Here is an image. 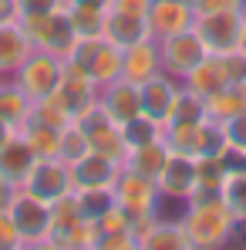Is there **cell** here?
I'll use <instances>...</instances> for the list:
<instances>
[{"label":"cell","instance_id":"6da1fadb","mask_svg":"<svg viewBox=\"0 0 246 250\" xmlns=\"http://www.w3.org/2000/svg\"><path fill=\"white\" fill-rule=\"evenodd\" d=\"M179 223L189 237V250H219L233 244L236 233L243 230L240 220L219 200V193H199L189 203H182Z\"/></svg>","mask_w":246,"mask_h":250},{"label":"cell","instance_id":"7a4b0ae2","mask_svg":"<svg viewBox=\"0 0 246 250\" xmlns=\"http://www.w3.org/2000/svg\"><path fill=\"white\" fill-rule=\"evenodd\" d=\"M20 189L31 193V196H38L47 207H54L57 200H64L75 189L71 166L64 159H57V156H38L31 163V169H27V176L20 179Z\"/></svg>","mask_w":246,"mask_h":250},{"label":"cell","instance_id":"3957f363","mask_svg":"<svg viewBox=\"0 0 246 250\" xmlns=\"http://www.w3.org/2000/svg\"><path fill=\"white\" fill-rule=\"evenodd\" d=\"M112 193H115V203H118L132 220L162 213V189H159V183H155L152 176H142V172H132V169L122 166L115 186H112Z\"/></svg>","mask_w":246,"mask_h":250},{"label":"cell","instance_id":"277c9868","mask_svg":"<svg viewBox=\"0 0 246 250\" xmlns=\"http://www.w3.org/2000/svg\"><path fill=\"white\" fill-rule=\"evenodd\" d=\"M243 17H246V7L212 10V14H199L192 21V27L203 38L209 54H236L240 34H243Z\"/></svg>","mask_w":246,"mask_h":250},{"label":"cell","instance_id":"5b68a950","mask_svg":"<svg viewBox=\"0 0 246 250\" xmlns=\"http://www.w3.org/2000/svg\"><path fill=\"white\" fill-rule=\"evenodd\" d=\"M240 75H246V61L240 54H206L203 61L182 78V84L196 98H209L212 91L226 88L229 82H236Z\"/></svg>","mask_w":246,"mask_h":250},{"label":"cell","instance_id":"8992f818","mask_svg":"<svg viewBox=\"0 0 246 250\" xmlns=\"http://www.w3.org/2000/svg\"><path fill=\"white\" fill-rule=\"evenodd\" d=\"M7 213H10V220H14L17 233H20L24 250L44 247L47 230H51V207L47 203H41L38 196H31L24 189H17L14 200H10V207H7Z\"/></svg>","mask_w":246,"mask_h":250},{"label":"cell","instance_id":"52a82bcc","mask_svg":"<svg viewBox=\"0 0 246 250\" xmlns=\"http://www.w3.org/2000/svg\"><path fill=\"white\" fill-rule=\"evenodd\" d=\"M7 78H14V82L20 84V91L31 98V102H41L47 98L61 78H64V61L61 58H54V54H44V51H34L14 75H7Z\"/></svg>","mask_w":246,"mask_h":250},{"label":"cell","instance_id":"ba28073f","mask_svg":"<svg viewBox=\"0 0 246 250\" xmlns=\"http://www.w3.org/2000/svg\"><path fill=\"white\" fill-rule=\"evenodd\" d=\"M24 27H27L31 41H34V51L54 54V58H61V61H64V58L75 51V44H78V34H75V27H71L68 14H64V3H61L57 10L38 17V21L24 24Z\"/></svg>","mask_w":246,"mask_h":250},{"label":"cell","instance_id":"9c48e42d","mask_svg":"<svg viewBox=\"0 0 246 250\" xmlns=\"http://www.w3.org/2000/svg\"><path fill=\"white\" fill-rule=\"evenodd\" d=\"M159 51H162V71L179 78V82L209 54L203 38L196 34V27H186V31L169 34V38H159Z\"/></svg>","mask_w":246,"mask_h":250},{"label":"cell","instance_id":"30bf717a","mask_svg":"<svg viewBox=\"0 0 246 250\" xmlns=\"http://www.w3.org/2000/svg\"><path fill=\"white\" fill-rule=\"evenodd\" d=\"M155 183L162 189V200L189 203L199 193V166H196V156H186V152H172L169 149V159L159 169Z\"/></svg>","mask_w":246,"mask_h":250},{"label":"cell","instance_id":"8fae6325","mask_svg":"<svg viewBox=\"0 0 246 250\" xmlns=\"http://www.w3.org/2000/svg\"><path fill=\"white\" fill-rule=\"evenodd\" d=\"M138 98H142V112L145 115H152L155 122L169 125L179 98H182V82L172 78V75H165V71H159L149 82L138 84Z\"/></svg>","mask_w":246,"mask_h":250},{"label":"cell","instance_id":"7c38bea8","mask_svg":"<svg viewBox=\"0 0 246 250\" xmlns=\"http://www.w3.org/2000/svg\"><path fill=\"white\" fill-rule=\"evenodd\" d=\"M84 128V135H88V146H91V152H101V156H108V159H125V139H122V125L112 122L105 112H101V105L98 108H91L88 115L78 119Z\"/></svg>","mask_w":246,"mask_h":250},{"label":"cell","instance_id":"4fadbf2b","mask_svg":"<svg viewBox=\"0 0 246 250\" xmlns=\"http://www.w3.org/2000/svg\"><path fill=\"white\" fill-rule=\"evenodd\" d=\"M34 54V41L17 17H0V75H14Z\"/></svg>","mask_w":246,"mask_h":250},{"label":"cell","instance_id":"5bb4252c","mask_svg":"<svg viewBox=\"0 0 246 250\" xmlns=\"http://www.w3.org/2000/svg\"><path fill=\"white\" fill-rule=\"evenodd\" d=\"M98 84H95V78L88 75V71H78V68H68L64 64V78H61V84H57V95L64 98V105L71 108V115H75V122L81 119V115H88L91 108H98Z\"/></svg>","mask_w":246,"mask_h":250},{"label":"cell","instance_id":"9a60e30c","mask_svg":"<svg viewBox=\"0 0 246 250\" xmlns=\"http://www.w3.org/2000/svg\"><path fill=\"white\" fill-rule=\"evenodd\" d=\"M145 17H149L152 38L159 41V38H169V34H175V31L192 27L196 10H192V3H189V0H152Z\"/></svg>","mask_w":246,"mask_h":250},{"label":"cell","instance_id":"2e32d148","mask_svg":"<svg viewBox=\"0 0 246 250\" xmlns=\"http://www.w3.org/2000/svg\"><path fill=\"white\" fill-rule=\"evenodd\" d=\"M162 71V51H159V41L149 38V41H138L132 47H122V78L132 84L149 82L152 75Z\"/></svg>","mask_w":246,"mask_h":250},{"label":"cell","instance_id":"e0dca14e","mask_svg":"<svg viewBox=\"0 0 246 250\" xmlns=\"http://www.w3.org/2000/svg\"><path fill=\"white\" fill-rule=\"evenodd\" d=\"M118 172H122V163L108 159L101 152H88V156H81L71 166L75 186H81V189H112L115 179H118Z\"/></svg>","mask_w":246,"mask_h":250},{"label":"cell","instance_id":"ac0fdd59","mask_svg":"<svg viewBox=\"0 0 246 250\" xmlns=\"http://www.w3.org/2000/svg\"><path fill=\"white\" fill-rule=\"evenodd\" d=\"M98 105H101V112L112 119V122H128V119H135L138 112H142V98H138V84L125 82V78H118V82L105 84L101 91H98Z\"/></svg>","mask_w":246,"mask_h":250},{"label":"cell","instance_id":"d6986e66","mask_svg":"<svg viewBox=\"0 0 246 250\" xmlns=\"http://www.w3.org/2000/svg\"><path fill=\"white\" fill-rule=\"evenodd\" d=\"M243 112H246V75H240L236 82H229L226 88L203 98V119L212 125H223L226 119L243 115Z\"/></svg>","mask_w":246,"mask_h":250},{"label":"cell","instance_id":"ffe728a7","mask_svg":"<svg viewBox=\"0 0 246 250\" xmlns=\"http://www.w3.org/2000/svg\"><path fill=\"white\" fill-rule=\"evenodd\" d=\"M152 38V27H149V17L142 14H128V10H115L108 7L105 14V41L118 44V47H132L138 41H149Z\"/></svg>","mask_w":246,"mask_h":250},{"label":"cell","instance_id":"44dd1931","mask_svg":"<svg viewBox=\"0 0 246 250\" xmlns=\"http://www.w3.org/2000/svg\"><path fill=\"white\" fill-rule=\"evenodd\" d=\"M138 250H189V237L179 223V216H155L142 233H138Z\"/></svg>","mask_w":246,"mask_h":250},{"label":"cell","instance_id":"7402d4cb","mask_svg":"<svg viewBox=\"0 0 246 250\" xmlns=\"http://www.w3.org/2000/svg\"><path fill=\"white\" fill-rule=\"evenodd\" d=\"M34 159H38V152L24 142V135H20V132H14V135H10V142L0 149V172H3V176H10V179L20 186V179L27 176V169H31Z\"/></svg>","mask_w":246,"mask_h":250},{"label":"cell","instance_id":"603a6c76","mask_svg":"<svg viewBox=\"0 0 246 250\" xmlns=\"http://www.w3.org/2000/svg\"><path fill=\"white\" fill-rule=\"evenodd\" d=\"M88 75L95 78L98 88L118 82V78H122V47L101 38L98 51H95V58H91V64H88Z\"/></svg>","mask_w":246,"mask_h":250},{"label":"cell","instance_id":"cb8c5ba5","mask_svg":"<svg viewBox=\"0 0 246 250\" xmlns=\"http://www.w3.org/2000/svg\"><path fill=\"white\" fill-rule=\"evenodd\" d=\"M165 159H169V146H165V139L159 142H149V146H138V149H128L122 159L125 169H132V172H142V176H159V169L165 166Z\"/></svg>","mask_w":246,"mask_h":250},{"label":"cell","instance_id":"d4e9b609","mask_svg":"<svg viewBox=\"0 0 246 250\" xmlns=\"http://www.w3.org/2000/svg\"><path fill=\"white\" fill-rule=\"evenodd\" d=\"M31 108H34V102L20 91V84L14 78H0V119H7L14 128H20L27 122Z\"/></svg>","mask_w":246,"mask_h":250},{"label":"cell","instance_id":"484cf974","mask_svg":"<svg viewBox=\"0 0 246 250\" xmlns=\"http://www.w3.org/2000/svg\"><path fill=\"white\" fill-rule=\"evenodd\" d=\"M219 200H223L226 209L240 220V227H246V163L229 166L223 186H219Z\"/></svg>","mask_w":246,"mask_h":250},{"label":"cell","instance_id":"4316f807","mask_svg":"<svg viewBox=\"0 0 246 250\" xmlns=\"http://www.w3.org/2000/svg\"><path fill=\"white\" fill-rule=\"evenodd\" d=\"M64 14H68L78 38H105V14L108 10L91 7V3H64Z\"/></svg>","mask_w":246,"mask_h":250},{"label":"cell","instance_id":"83f0119b","mask_svg":"<svg viewBox=\"0 0 246 250\" xmlns=\"http://www.w3.org/2000/svg\"><path fill=\"white\" fill-rule=\"evenodd\" d=\"M122 139H125V149H138V146H149V142L165 139V125L155 122V119L145 115V112H138L135 119L122 122Z\"/></svg>","mask_w":246,"mask_h":250},{"label":"cell","instance_id":"f1b7e54d","mask_svg":"<svg viewBox=\"0 0 246 250\" xmlns=\"http://www.w3.org/2000/svg\"><path fill=\"white\" fill-rule=\"evenodd\" d=\"M17 132L24 135V142H27L38 156H54V149H57V132H61V128L41 122V119L31 112V115H27V122L20 125Z\"/></svg>","mask_w":246,"mask_h":250},{"label":"cell","instance_id":"f546056e","mask_svg":"<svg viewBox=\"0 0 246 250\" xmlns=\"http://www.w3.org/2000/svg\"><path fill=\"white\" fill-rule=\"evenodd\" d=\"M91 152V146H88V135H84L81 122H68L61 132H57V149H54V156L57 159H64L68 166H75L81 156Z\"/></svg>","mask_w":246,"mask_h":250},{"label":"cell","instance_id":"4dcf8cb0","mask_svg":"<svg viewBox=\"0 0 246 250\" xmlns=\"http://www.w3.org/2000/svg\"><path fill=\"white\" fill-rule=\"evenodd\" d=\"M71 196H75L78 213L88 216V220H98V216H105L108 209L115 207V193L112 189H81V186H75Z\"/></svg>","mask_w":246,"mask_h":250},{"label":"cell","instance_id":"1f68e13d","mask_svg":"<svg viewBox=\"0 0 246 250\" xmlns=\"http://www.w3.org/2000/svg\"><path fill=\"white\" fill-rule=\"evenodd\" d=\"M219 128H223V142H226V149H229L236 159H243V163H246V112H243V115L226 119Z\"/></svg>","mask_w":246,"mask_h":250},{"label":"cell","instance_id":"d6a6232c","mask_svg":"<svg viewBox=\"0 0 246 250\" xmlns=\"http://www.w3.org/2000/svg\"><path fill=\"white\" fill-rule=\"evenodd\" d=\"M64 0H10V17H17L20 24H31V21H38L44 14H51V10H57Z\"/></svg>","mask_w":246,"mask_h":250},{"label":"cell","instance_id":"836d02e7","mask_svg":"<svg viewBox=\"0 0 246 250\" xmlns=\"http://www.w3.org/2000/svg\"><path fill=\"white\" fill-rule=\"evenodd\" d=\"M98 230H101V233H132V216L115 203L105 216H98ZM98 240H101V237H98Z\"/></svg>","mask_w":246,"mask_h":250},{"label":"cell","instance_id":"e575fe53","mask_svg":"<svg viewBox=\"0 0 246 250\" xmlns=\"http://www.w3.org/2000/svg\"><path fill=\"white\" fill-rule=\"evenodd\" d=\"M0 250H24L20 233H17V227H14L7 209H0Z\"/></svg>","mask_w":246,"mask_h":250},{"label":"cell","instance_id":"d590c367","mask_svg":"<svg viewBox=\"0 0 246 250\" xmlns=\"http://www.w3.org/2000/svg\"><path fill=\"white\" fill-rule=\"evenodd\" d=\"M98 250H138L135 233H101Z\"/></svg>","mask_w":246,"mask_h":250},{"label":"cell","instance_id":"8d00e7d4","mask_svg":"<svg viewBox=\"0 0 246 250\" xmlns=\"http://www.w3.org/2000/svg\"><path fill=\"white\" fill-rule=\"evenodd\" d=\"M196 17L199 14H212V10H233V7H246V0H189Z\"/></svg>","mask_w":246,"mask_h":250},{"label":"cell","instance_id":"74e56055","mask_svg":"<svg viewBox=\"0 0 246 250\" xmlns=\"http://www.w3.org/2000/svg\"><path fill=\"white\" fill-rule=\"evenodd\" d=\"M17 189H20V186H17L10 176H3V172H0V209L10 207V200H14V193H17Z\"/></svg>","mask_w":246,"mask_h":250},{"label":"cell","instance_id":"f35d334b","mask_svg":"<svg viewBox=\"0 0 246 250\" xmlns=\"http://www.w3.org/2000/svg\"><path fill=\"white\" fill-rule=\"evenodd\" d=\"M149 3H152V0H112V7H115V10H128V14H142V17L149 14Z\"/></svg>","mask_w":246,"mask_h":250},{"label":"cell","instance_id":"ab89813d","mask_svg":"<svg viewBox=\"0 0 246 250\" xmlns=\"http://www.w3.org/2000/svg\"><path fill=\"white\" fill-rule=\"evenodd\" d=\"M14 132H17V128H14V125L7 122V119H0V149H3V146H7V142H10V135H14Z\"/></svg>","mask_w":246,"mask_h":250},{"label":"cell","instance_id":"60d3db41","mask_svg":"<svg viewBox=\"0 0 246 250\" xmlns=\"http://www.w3.org/2000/svg\"><path fill=\"white\" fill-rule=\"evenodd\" d=\"M64 3H91V7H101V10L112 7V0H64Z\"/></svg>","mask_w":246,"mask_h":250},{"label":"cell","instance_id":"b9f144b4","mask_svg":"<svg viewBox=\"0 0 246 250\" xmlns=\"http://www.w3.org/2000/svg\"><path fill=\"white\" fill-rule=\"evenodd\" d=\"M236 54L246 61V17H243V34H240V47H236Z\"/></svg>","mask_w":246,"mask_h":250},{"label":"cell","instance_id":"7bdbcfd3","mask_svg":"<svg viewBox=\"0 0 246 250\" xmlns=\"http://www.w3.org/2000/svg\"><path fill=\"white\" fill-rule=\"evenodd\" d=\"M0 78H3V75H0Z\"/></svg>","mask_w":246,"mask_h":250}]
</instances>
